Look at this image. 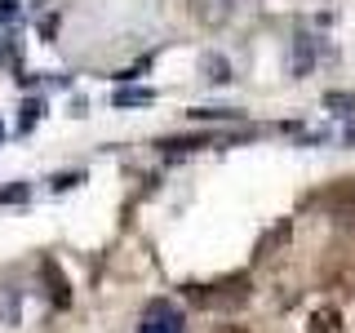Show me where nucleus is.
<instances>
[{
    "label": "nucleus",
    "mask_w": 355,
    "mask_h": 333,
    "mask_svg": "<svg viewBox=\"0 0 355 333\" xmlns=\"http://www.w3.org/2000/svg\"><path fill=\"white\" fill-rule=\"evenodd\" d=\"M249 293H253V284H249L244 271L227 275V280H214V284H191L187 289V298H191L196 307H205V311H236V307L249 302Z\"/></svg>",
    "instance_id": "nucleus-1"
},
{
    "label": "nucleus",
    "mask_w": 355,
    "mask_h": 333,
    "mask_svg": "<svg viewBox=\"0 0 355 333\" xmlns=\"http://www.w3.org/2000/svg\"><path fill=\"white\" fill-rule=\"evenodd\" d=\"M311 205L329 218H355V178H342V182H329L320 196H311Z\"/></svg>",
    "instance_id": "nucleus-2"
},
{
    "label": "nucleus",
    "mask_w": 355,
    "mask_h": 333,
    "mask_svg": "<svg viewBox=\"0 0 355 333\" xmlns=\"http://www.w3.org/2000/svg\"><path fill=\"white\" fill-rule=\"evenodd\" d=\"M138 333H187V320H182V311H178L173 302H151L147 311H142Z\"/></svg>",
    "instance_id": "nucleus-3"
},
{
    "label": "nucleus",
    "mask_w": 355,
    "mask_h": 333,
    "mask_svg": "<svg viewBox=\"0 0 355 333\" xmlns=\"http://www.w3.org/2000/svg\"><path fill=\"white\" fill-rule=\"evenodd\" d=\"M40 275L49 280V298H53V307H71V284L62 280L58 262H53V258H44V262H40Z\"/></svg>",
    "instance_id": "nucleus-4"
},
{
    "label": "nucleus",
    "mask_w": 355,
    "mask_h": 333,
    "mask_svg": "<svg viewBox=\"0 0 355 333\" xmlns=\"http://www.w3.org/2000/svg\"><path fill=\"white\" fill-rule=\"evenodd\" d=\"M306 333H347V325H342V311H338V307H320V311H311Z\"/></svg>",
    "instance_id": "nucleus-5"
},
{
    "label": "nucleus",
    "mask_w": 355,
    "mask_h": 333,
    "mask_svg": "<svg viewBox=\"0 0 355 333\" xmlns=\"http://www.w3.org/2000/svg\"><path fill=\"white\" fill-rule=\"evenodd\" d=\"M288 231H293V222H288V218H280V222H275V227H271V231H266V236L258 240L253 258H271V253H275V249H280V244L288 240Z\"/></svg>",
    "instance_id": "nucleus-6"
},
{
    "label": "nucleus",
    "mask_w": 355,
    "mask_h": 333,
    "mask_svg": "<svg viewBox=\"0 0 355 333\" xmlns=\"http://www.w3.org/2000/svg\"><path fill=\"white\" fill-rule=\"evenodd\" d=\"M18 316H22V293L0 284V325H18Z\"/></svg>",
    "instance_id": "nucleus-7"
},
{
    "label": "nucleus",
    "mask_w": 355,
    "mask_h": 333,
    "mask_svg": "<svg viewBox=\"0 0 355 333\" xmlns=\"http://www.w3.org/2000/svg\"><path fill=\"white\" fill-rule=\"evenodd\" d=\"M200 71H205V80H209V85H227V80H231V62H227V58H218V53H209V58L200 62Z\"/></svg>",
    "instance_id": "nucleus-8"
},
{
    "label": "nucleus",
    "mask_w": 355,
    "mask_h": 333,
    "mask_svg": "<svg viewBox=\"0 0 355 333\" xmlns=\"http://www.w3.org/2000/svg\"><path fill=\"white\" fill-rule=\"evenodd\" d=\"M155 103V94L151 89H116V107H151Z\"/></svg>",
    "instance_id": "nucleus-9"
},
{
    "label": "nucleus",
    "mask_w": 355,
    "mask_h": 333,
    "mask_svg": "<svg viewBox=\"0 0 355 333\" xmlns=\"http://www.w3.org/2000/svg\"><path fill=\"white\" fill-rule=\"evenodd\" d=\"M288 71H293V76H306L311 71V40L306 36H297V53L288 58Z\"/></svg>",
    "instance_id": "nucleus-10"
},
{
    "label": "nucleus",
    "mask_w": 355,
    "mask_h": 333,
    "mask_svg": "<svg viewBox=\"0 0 355 333\" xmlns=\"http://www.w3.org/2000/svg\"><path fill=\"white\" fill-rule=\"evenodd\" d=\"M324 107L338 116H355V94H324Z\"/></svg>",
    "instance_id": "nucleus-11"
},
{
    "label": "nucleus",
    "mask_w": 355,
    "mask_h": 333,
    "mask_svg": "<svg viewBox=\"0 0 355 333\" xmlns=\"http://www.w3.org/2000/svg\"><path fill=\"white\" fill-rule=\"evenodd\" d=\"M40 111H44V103H40V98H27V103H22V120H18V129L27 133V129L40 120Z\"/></svg>",
    "instance_id": "nucleus-12"
},
{
    "label": "nucleus",
    "mask_w": 355,
    "mask_h": 333,
    "mask_svg": "<svg viewBox=\"0 0 355 333\" xmlns=\"http://www.w3.org/2000/svg\"><path fill=\"white\" fill-rule=\"evenodd\" d=\"M196 120H240V111H231V107H200L191 111Z\"/></svg>",
    "instance_id": "nucleus-13"
},
{
    "label": "nucleus",
    "mask_w": 355,
    "mask_h": 333,
    "mask_svg": "<svg viewBox=\"0 0 355 333\" xmlns=\"http://www.w3.org/2000/svg\"><path fill=\"white\" fill-rule=\"evenodd\" d=\"M27 200V182H9V187H0V205H22Z\"/></svg>",
    "instance_id": "nucleus-14"
},
{
    "label": "nucleus",
    "mask_w": 355,
    "mask_h": 333,
    "mask_svg": "<svg viewBox=\"0 0 355 333\" xmlns=\"http://www.w3.org/2000/svg\"><path fill=\"white\" fill-rule=\"evenodd\" d=\"M18 18H22L18 0H0V22H18Z\"/></svg>",
    "instance_id": "nucleus-15"
},
{
    "label": "nucleus",
    "mask_w": 355,
    "mask_h": 333,
    "mask_svg": "<svg viewBox=\"0 0 355 333\" xmlns=\"http://www.w3.org/2000/svg\"><path fill=\"white\" fill-rule=\"evenodd\" d=\"M76 182H80V173H58V178H53V187H58V191H67V187H76Z\"/></svg>",
    "instance_id": "nucleus-16"
},
{
    "label": "nucleus",
    "mask_w": 355,
    "mask_h": 333,
    "mask_svg": "<svg viewBox=\"0 0 355 333\" xmlns=\"http://www.w3.org/2000/svg\"><path fill=\"white\" fill-rule=\"evenodd\" d=\"M218 333H249V329H240V325H222Z\"/></svg>",
    "instance_id": "nucleus-17"
},
{
    "label": "nucleus",
    "mask_w": 355,
    "mask_h": 333,
    "mask_svg": "<svg viewBox=\"0 0 355 333\" xmlns=\"http://www.w3.org/2000/svg\"><path fill=\"white\" fill-rule=\"evenodd\" d=\"M0 142H5V125H0Z\"/></svg>",
    "instance_id": "nucleus-18"
}]
</instances>
